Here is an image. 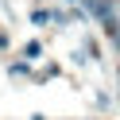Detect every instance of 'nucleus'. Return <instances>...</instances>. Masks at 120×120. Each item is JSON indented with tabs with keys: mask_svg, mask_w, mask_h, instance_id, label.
<instances>
[{
	"mask_svg": "<svg viewBox=\"0 0 120 120\" xmlns=\"http://www.w3.org/2000/svg\"><path fill=\"white\" fill-rule=\"evenodd\" d=\"M50 19H54V12H43V8H39V12H31V23H39V27H43V23H50Z\"/></svg>",
	"mask_w": 120,
	"mask_h": 120,
	"instance_id": "f257e3e1",
	"label": "nucleus"
},
{
	"mask_svg": "<svg viewBox=\"0 0 120 120\" xmlns=\"http://www.w3.org/2000/svg\"><path fill=\"white\" fill-rule=\"evenodd\" d=\"M39 54H43V47H39V43H27V47H23V58H27V62H35Z\"/></svg>",
	"mask_w": 120,
	"mask_h": 120,
	"instance_id": "f03ea898",
	"label": "nucleus"
},
{
	"mask_svg": "<svg viewBox=\"0 0 120 120\" xmlns=\"http://www.w3.org/2000/svg\"><path fill=\"white\" fill-rule=\"evenodd\" d=\"M112 43H116V50H120V27H116V31H112Z\"/></svg>",
	"mask_w": 120,
	"mask_h": 120,
	"instance_id": "7ed1b4c3",
	"label": "nucleus"
},
{
	"mask_svg": "<svg viewBox=\"0 0 120 120\" xmlns=\"http://www.w3.org/2000/svg\"><path fill=\"white\" fill-rule=\"evenodd\" d=\"M4 47H8V39H4V35H0V50H4Z\"/></svg>",
	"mask_w": 120,
	"mask_h": 120,
	"instance_id": "20e7f679",
	"label": "nucleus"
}]
</instances>
